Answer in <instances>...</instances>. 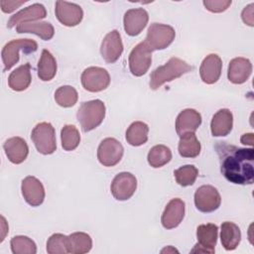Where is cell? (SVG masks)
I'll list each match as a JSON object with an SVG mask.
<instances>
[{"label": "cell", "mask_w": 254, "mask_h": 254, "mask_svg": "<svg viewBox=\"0 0 254 254\" xmlns=\"http://www.w3.org/2000/svg\"><path fill=\"white\" fill-rule=\"evenodd\" d=\"M215 150L219 158L220 171L228 182L236 185L253 184V148H240L225 142H217Z\"/></svg>", "instance_id": "cell-1"}, {"label": "cell", "mask_w": 254, "mask_h": 254, "mask_svg": "<svg viewBox=\"0 0 254 254\" xmlns=\"http://www.w3.org/2000/svg\"><path fill=\"white\" fill-rule=\"evenodd\" d=\"M192 69L193 66L186 61L173 57L164 65H161L152 71L149 83L150 88L157 90L166 82L179 78Z\"/></svg>", "instance_id": "cell-2"}, {"label": "cell", "mask_w": 254, "mask_h": 254, "mask_svg": "<svg viewBox=\"0 0 254 254\" xmlns=\"http://www.w3.org/2000/svg\"><path fill=\"white\" fill-rule=\"evenodd\" d=\"M105 104L100 99L82 102L76 112V118L83 132L98 127L105 117Z\"/></svg>", "instance_id": "cell-3"}, {"label": "cell", "mask_w": 254, "mask_h": 254, "mask_svg": "<svg viewBox=\"0 0 254 254\" xmlns=\"http://www.w3.org/2000/svg\"><path fill=\"white\" fill-rule=\"evenodd\" d=\"M38 50V44L32 39H14L8 42L2 49L1 57L4 64L3 71L9 70L19 62V52L32 54Z\"/></svg>", "instance_id": "cell-4"}, {"label": "cell", "mask_w": 254, "mask_h": 254, "mask_svg": "<svg viewBox=\"0 0 254 254\" xmlns=\"http://www.w3.org/2000/svg\"><path fill=\"white\" fill-rule=\"evenodd\" d=\"M31 139L37 151L43 155H51L57 150L56 131L49 122L38 123L32 130Z\"/></svg>", "instance_id": "cell-5"}, {"label": "cell", "mask_w": 254, "mask_h": 254, "mask_svg": "<svg viewBox=\"0 0 254 254\" xmlns=\"http://www.w3.org/2000/svg\"><path fill=\"white\" fill-rule=\"evenodd\" d=\"M176 37L175 29L170 25L153 23L147 31L145 43L151 51H159L168 48Z\"/></svg>", "instance_id": "cell-6"}, {"label": "cell", "mask_w": 254, "mask_h": 254, "mask_svg": "<svg viewBox=\"0 0 254 254\" xmlns=\"http://www.w3.org/2000/svg\"><path fill=\"white\" fill-rule=\"evenodd\" d=\"M129 68L133 75L142 76L152 64V51L145 42L136 45L129 55Z\"/></svg>", "instance_id": "cell-7"}, {"label": "cell", "mask_w": 254, "mask_h": 254, "mask_svg": "<svg viewBox=\"0 0 254 254\" xmlns=\"http://www.w3.org/2000/svg\"><path fill=\"white\" fill-rule=\"evenodd\" d=\"M83 88L89 92H99L106 89L110 84L108 71L99 66H89L85 68L80 76Z\"/></svg>", "instance_id": "cell-8"}, {"label": "cell", "mask_w": 254, "mask_h": 254, "mask_svg": "<svg viewBox=\"0 0 254 254\" xmlns=\"http://www.w3.org/2000/svg\"><path fill=\"white\" fill-rule=\"evenodd\" d=\"M123 153L122 144L117 139L108 137L100 142L97 149V159L104 167H113L121 161Z\"/></svg>", "instance_id": "cell-9"}, {"label": "cell", "mask_w": 254, "mask_h": 254, "mask_svg": "<svg viewBox=\"0 0 254 254\" xmlns=\"http://www.w3.org/2000/svg\"><path fill=\"white\" fill-rule=\"evenodd\" d=\"M218 227L214 223L200 224L196 228L197 243L194 245L191 253H209L212 254L215 251L217 243Z\"/></svg>", "instance_id": "cell-10"}, {"label": "cell", "mask_w": 254, "mask_h": 254, "mask_svg": "<svg viewBox=\"0 0 254 254\" xmlns=\"http://www.w3.org/2000/svg\"><path fill=\"white\" fill-rule=\"evenodd\" d=\"M221 203V196L216 188L210 185L199 187L194 192V205L201 212H212Z\"/></svg>", "instance_id": "cell-11"}, {"label": "cell", "mask_w": 254, "mask_h": 254, "mask_svg": "<svg viewBox=\"0 0 254 254\" xmlns=\"http://www.w3.org/2000/svg\"><path fill=\"white\" fill-rule=\"evenodd\" d=\"M137 179L128 172H122L117 174L110 186V190L114 198L117 200H127L136 191Z\"/></svg>", "instance_id": "cell-12"}, {"label": "cell", "mask_w": 254, "mask_h": 254, "mask_svg": "<svg viewBox=\"0 0 254 254\" xmlns=\"http://www.w3.org/2000/svg\"><path fill=\"white\" fill-rule=\"evenodd\" d=\"M55 13L59 22L66 27L78 25L83 18L81 7L75 3L66 1H57Z\"/></svg>", "instance_id": "cell-13"}, {"label": "cell", "mask_w": 254, "mask_h": 254, "mask_svg": "<svg viewBox=\"0 0 254 254\" xmlns=\"http://www.w3.org/2000/svg\"><path fill=\"white\" fill-rule=\"evenodd\" d=\"M123 53V43L117 30L109 32L102 40L100 54L103 60L108 64H113L119 60Z\"/></svg>", "instance_id": "cell-14"}, {"label": "cell", "mask_w": 254, "mask_h": 254, "mask_svg": "<svg viewBox=\"0 0 254 254\" xmlns=\"http://www.w3.org/2000/svg\"><path fill=\"white\" fill-rule=\"evenodd\" d=\"M21 190L26 202L32 206H39L45 199V188L36 177L28 176L22 181Z\"/></svg>", "instance_id": "cell-15"}, {"label": "cell", "mask_w": 254, "mask_h": 254, "mask_svg": "<svg viewBox=\"0 0 254 254\" xmlns=\"http://www.w3.org/2000/svg\"><path fill=\"white\" fill-rule=\"evenodd\" d=\"M149 21L148 12L143 8H133L125 12L123 17L124 30L131 37L138 36Z\"/></svg>", "instance_id": "cell-16"}, {"label": "cell", "mask_w": 254, "mask_h": 254, "mask_svg": "<svg viewBox=\"0 0 254 254\" xmlns=\"http://www.w3.org/2000/svg\"><path fill=\"white\" fill-rule=\"evenodd\" d=\"M186 204L181 198H173L166 205L161 217L164 228L173 229L180 225L185 217Z\"/></svg>", "instance_id": "cell-17"}, {"label": "cell", "mask_w": 254, "mask_h": 254, "mask_svg": "<svg viewBox=\"0 0 254 254\" xmlns=\"http://www.w3.org/2000/svg\"><path fill=\"white\" fill-rule=\"evenodd\" d=\"M46 17L47 10L45 6L40 3H34L11 16L7 23V27L9 29H12L13 27H17L22 23L36 22Z\"/></svg>", "instance_id": "cell-18"}, {"label": "cell", "mask_w": 254, "mask_h": 254, "mask_svg": "<svg viewBox=\"0 0 254 254\" xmlns=\"http://www.w3.org/2000/svg\"><path fill=\"white\" fill-rule=\"evenodd\" d=\"M201 124V115L192 108L181 111L176 119V132L181 137L187 133H194Z\"/></svg>", "instance_id": "cell-19"}, {"label": "cell", "mask_w": 254, "mask_h": 254, "mask_svg": "<svg viewBox=\"0 0 254 254\" xmlns=\"http://www.w3.org/2000/svg\"><path fill=\"white\" fill-rule=\"evenodd\" d=\"M222 69V61L216 54H209L206 56L199 67V74L201 80L206 84L215 83L220 75Z\"/></svg>", "instance_id": "cell-20"}, {"label": "cell", "mask_w": 254, "mask_h": 254, "mask_svg": "<svg viewBox=\"0 0 254 254\" xmlns=\"http://www.w3.org/2000/svg\"><path fill=\"white\" fill-rule=\"evenodd\" d=\"M252 73V64L246 58H234L228 64L227 77L234 84L244 83Z\"/></svg>", "instance_id": "cell-21"}, {"label": "cell", "mask_w": 254, "mask_h": 254, "mask_svg": "<svg viewBox=\"0 0 254 254\" xmlns=\"http://www.w3.org/2000/svg\"><path fill=\"white\" fill-rule=\"evenodd\" d=\"M3 148L9 161L16 165L23 163L29 154L27 142L18 136L7 139L3 144Z\"/></svg>", "instance_id": "cell-22"}, {"label": "cell", "mask_w": 254, "mask_h": 254, "mask_svg": "<svg viewBox=\"0 0 254 254\" xmlns=\"http://www.w3.org/2000/svg\"><path fill=\"white\" fill-rule=\"evenodd\" d=\"M233 127V115L227 108L219 109L210 122L211 134L214 137H223L228 135Z\"/></svg>", "instance_id": "cell-23"}, {"label": "cell", "mask_w": 254, "mask_h": 254, "mask_svg": "<svg viewBox=\"0 0 254 254\" xmlns=\"http://www.w3.org/2000/svg\"><path fill=\"white\" fill-rule=\"evenodd\" d=\"M32 81L31 64H24L15 68L8 77V85L14 91L26 90Z\"/></svg>", "instance_id": "cell-24"}, {"label": "cell", "mask_w": 254, "mask_h": 254, "mask_svg": "<svg viewBox=\"0 0 254 254\" xmlns=\"http://www.w3.org/2000/svg\"><path fill=\"white\" fill-rule=\"evenodd\" d=\"M220 240L223 248L231 251L237 248L241 240V231L238 225L231 221H224L220 226Z\"/></svg>", "instance_id": "cell-25"}, {"label": "cell", "mask_w": 254, "mask_h": 254, "mask_svg": "<svg viewBox=\"0 0 254 254\" xmlns=\"http://www.w3.org/2000/svg\"><path fill=\"white\" fill-rule=\"evenodd\" d=\"M19 34L30 33L35 34L44 41L51 40L55 35L54 26L50 22H27L22 23L16 27Z\"/></svg>", "instance_id": "cell-26"}, {"label": "cell", "mask_w": 254, "mask_h": 254, "mask_svg": "<svg viewBox=\"0 0 254 254\" xmlns=\"http://www.w3.org/2000/svg\"><path fill=\"white\" fill-rule=\"evenodd\" d=\"M57 61L52 53L48 50H43L38 63V76L43 81L52 80L57 73Z\"/></svg>", "instance_id": "cell-27"}, {"label": "cell", "mask_w": 254, "mask_h": 254, "mask_svg": "<svg viewBox=\"0 0 254 254\" xmlns=\"http://www.w3.org/2000/svg\"><path fill=\"white\" fill-rule=\"evenodd\" d=\"M67 250L71 254H84L92 248V239L85 232H73L67 236Z\"/></svg>", "instance_id": "cell-28"}, {"label": "cell", "mask_w": 254, "mask_h": 254, "mask_svg": "<svg viewBox=\"0 0 254 254\" xmlns=\"http://www.w3.org/2000/svg\"><path fill=\"white\" fill-rule=\"evenodd\" d=\"M149 126L142 121L133 122L126 130L125 138L128 144L134 147L141 146L148 141Z\"/></svg>", "instance_id": "cell-29"}, {"label": "cell", "mask_w": 254, "mask_h": 254, "mask_svg": "<svg viewBox=\"0 0 254 254\" xmlns=\"http://www.w3.org/2000/svg\"><path fill=\"white\" fill-rule=\"evenodd\" d=\"M200 143L194 133H187L180 137L179 154L184 158H195L200 153Z\"/></svg>", "instance_id": "cell-30"}, {"label": "cell", "mask_w": 254, "mask_h": 254, "mask_svg": "<svg viewBox=\"0 0 254 254\" xmlns=\"http://www.w3.org/2000/svg\"><path fill=\"white\" fill-rule=\"evenodd\" d=\"M147 160L151 167L161 168L172 160V151L165 145H156L150 149Z\"/></svg>", "instance_id": "cell-31"}, {"label": "cell", "mask_w": 254, "mask_h": 254, "mask_svg": "<svg viewBox=\"0 0 254 254\" xmlns=\"http://www.w3.org/2000/svg\"><path fill=\"white\" fill-rule=\"evenodd\" d=\"M62 147L64 151L75 150L80 143V135L74 125H64L61 131Z\"/></svg>", "instance_id": "cell-32"}, {"label": "cell", "mask_w": 254, "mask_h": 254, "mask_svg": "<svg viewBox=\"0 0 254 254\" xmlns=\"http://www.w3.org/2000/svg\"><path fill=\"white\" fill-rule=\"evenodd\" d=\"M78 99L77 91L71 85H63L60 86L55 92L56 102L64 108L73 106Z\"/></svg>", "instance_id": "cell-33"}, {"label": "cell", "mask_w": 254, "mask_h": 254, "mask_svg": "<svg viewBox=\"0 0 254 254\" xmlns=\"http://www.w3.org/2000/svg\"><path fill=\"white\" fill-rule=\"evenodd\" d=\"M10 246L13 254H36L37 245L36 243L24 235L14 236L10 241Z\"/></svg>", "instance_id": "cell-34"}, {"label": "cell", "mask_w": 254, "mask_h": 254, "mask_svg": "<svg viewBox=\"0 0 254 254\" xmlns=\"http://www.w3.org/2000/svg\"><path fill=\"white\" fill-rule=\"evenodd\" d=\"M176 182L182 187L192 186L198 176V170L193 165H185L174 171Z\"/></svg>", "instance_id": "cell-35"}, {"label": "cell", "mask_w": 254, "mask_h": 254, "mask_svg": "<svg viewBox=\"0 0 254 254\" xmlns=\"http://www.w3.org/2000/svg\"><path fill=\"white\" fill-rule=\"evenodd\" d=\"M67 236L62 233H55L50 236L47 241V252L49 254H66L67 250Z\"/></svg>", "instance_id": "cell-36"}, {"label": "cell", "mask_w": 254, "mask_h": 254, "mask_svg": "<svg viewBox=\"0 0 254 254\" xmlns=\"http://www.w3.org/2000/svg\"><path fill=\"white\" fill-rule=\"evenodd\" d=\"M203 5L206 10L212 13H221L229 8L231 0H204Z\"/></svg>", "instance_id": "cell-37"}, {"label": "cell", "mask_w": 254, "mask_h": 254, "mask_svg": "<svg viewBox=\"0 0 254 254\" xmlns=\"http://www.w3.org/2000/svg\"><path fill=\"white\" fill-rule=\"evenodd\" d=\"M253 14H254V4L251 3L249 4L248 6H246L243 10H242V13H241V18H242V21L250 26V27H253L254 26V17H253Z\"/></svg>", "instance_id": "cell-38"}, {"label": "cell", "mask_w": 254, "mask_h": 254, "mask_svg": "<svg viewBox=\"0 0 254 254\" xmlns=\"http://www.w3.org/2000/svg\"><path fill=\"white\" fill-rule=\"evenodd\" d=\"M26 1H6V0H2L0 2V6H1V10L4 13H12L13 11H15L16 9H18L20 6H22L23 4H25Z\"/></svg>", "instance_id": "cell-39"}, {"label": "cell", "mask_w": 254, "mask_h": 254, "mask_svg": "<svg viewBox=\"0 0 254 254\" xmlns=\"http://www.w3.org/2000/svg\"><path fill=\"white\" fill-rule=\"evenodd\" d=\"M241 143L244 145H249L252 146L253 145V133H247V134H243L241 136L240 139Z\"/></svg>", "instance_id": "cell-40"}, {"label": "cell", "mask_w": 254, "mask_h": 254, "mask_svg": "<svg viewBox=\"0 0 254 254\" xmlns=\"http://www.w3.org/2000/svg\"><path fill=\"white\" fill-rule=\"evenodd\" d=\"M170 251H171V252H178V251H177L175 248H173L172 246H169L168 248L163 249L161 252H162V253H164V252H167V253H168V252H170Z\"/></svg>", "instance_id": "cell-41"}]
</instances>
